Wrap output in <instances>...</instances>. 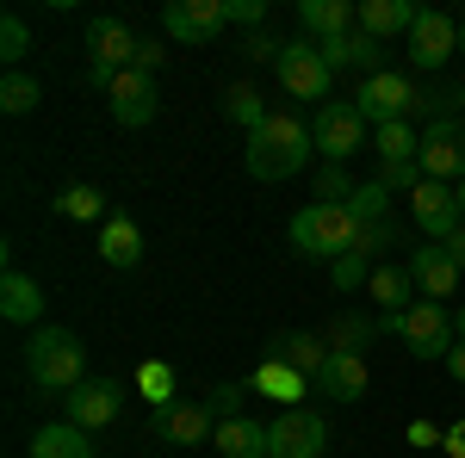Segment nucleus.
<instances>
[{
    "label": "nucleus",
    "instance_id": "nucleus-1",
    "mask_svg": "<svg viewBox=\"0 0 465 458\" xmlns=\"http://www.w3.org/2000/svg\"><path fill=\"white\" fill-rule=\"evenodd\" d=\"M311 155H317V142H311V124H298L292 112H273L261 131L249 137L242 149V161H249L254 180H267V186H280V180L304 174L311 168Z\"/></svg>",
    "mask_w": 465,
    "mask_h": 458
},
{
    "label": "nucleus",
    "instance_id": "nucleus-2",
    "mask_svg": "<svg viewBox=\"0 0 465 458\" xmlns=\"http://www.w3.org/2000/svg\"><path fill=\"white\" fill-rule=\"evenodd\" d=\"M292 248L304 254V260H341V254H354L360 242V223L348 205H322V199H311V205H298L292 211Z\"/></svg>",
    "mask_w": 465,
    "mask_h": 458
},
{
    "label": "nucleus",
    "instance_id": "nucleus-3",
    "mask_svg": "<svg viewBox=\"0 0 465 458\" xmlns=\"http://www.w3.org/2000/svg\"><path fill=\"white\" fill-rule=\"evenodd\" d=\"M25 372H32L37 390L69 396L74 385H87V353H81V341H74L69 328H32V341H25Z\"/></svg>",
    "mask_w": 465,
    "mask_h": 458
},
{
    "label": "nucleus",
    "instance_id": "nucleus-4",
    "mask_svg": "<svg viewBox=\"0 0 465 458\" xmlns=\"http://www.w3.org/2000/svg\"><path fill=\"white\" fill-rule=\"evenodd\" d=\"M385 322V335H397V347L410 353V359H447L453 353V310L447 304H434V297H416L410 310H397V317H379Z\"/></svg>",
    "mask_w": 465,
    "mask_h": 458
},
{
    "label": "nucleus",
    "instance_id": "nucleus-5",
    "mask_svg": "<svg viewBox=\"0 0 465 458\" xmlns=\"http://www.w3.org/2000/svg\"><path fill=\"white\" fill-rule=\"evenodd\" d=\"M137 50H143V37L131 32L124 19H94L87 25V87H100V93H112V81L124 69H137Z\"/></svg>",
    "mask_w": 465,
    "mask_h": 458
},
{
    "label": "nucleus",
    "instance_id": "nucleus-6",
    "mask_svg": "<svg viewBox=\"0 0 465 458\" xmlns=\"http://www.w3.org/2000/svg\"><path fill=\"white\" fill-rule=\"evenodd\" d=\"M354 106H360V118L379 131V124H397V118H416V106H422V87H416L410 74L385 69V74H366V81H360Z\"/></svg>",
    "mask_w": 465,
    "mask_h": 458
},
{
    "label": "nucleus",
    "instance_id": "nucleus-7",
    "mask_svg": "<svg viewBox=\"0 0 465 458\" xmlns=\"http://www.w3.org/2000/svg\"><path fill=\"white\" fill-rule=\"evenodd\" d=\"M311 142H317L322 161H341V168H348V155L366 149V118H360V106L354 100H329V106H317V118H311Z\"/></svg>",
    "mask_w": 465,
    "mask_h": 458
},
{
    "label": "nucleus",
    "instance_id": "nucleus-8",
    "mask_svg": "<svg viewBox=\"0 0 465 458\" xmlns=\"http://www.w3.org/2000/svg\"><path fill=\"white\" fill-rule=\"evenodd\" d=\"M273 69H280V87H286L292 100H317V106H329V93H335V69L322 63V50L311 44V37H292L286 56H280Z\"/></svg>",
    "mask_w": 465,
    "mask_h": 458
},
{
    "label": "nucleus",
    "instance_id": "nucleus-9",
    "mask_svg": "<svg viewBox=\"0 0 465 458\" xmlns=\"http://www.w3.org/2000/svg\"><path fill=\"white\" fill-rule=\"evenodd\" d=\"M223 25H230L223 0H168V6H162V32L174 37V44H193V50L217 44Z\"/></svg>",
    "mask_w": 465,
    "mask_h": 458
},
{
    "label": "nucleus",
    "instance_id": "nucleus-10",
    "mask_svg": "<svg viewBox=\"0 0 465 458\" xmlns=\"http://www.w3.org/2000/svg\"><path fill=\"white\" fill-rule=\"evenodd\" d=\"M422 174L429 180H447V186H460L465 180V118H434L422 124Z\"/></svg>",
    "mask_w": 465,
    "mask_h": 458
},
{
    "label": "nucleus",
    "instance_id": "nucleus-11",
    "mask_svg": "<svg viewBox=\"0 0 465 458\" xmlns=\"http://www.w3.org/2000/svg\"><path fill=\"white\" fill-rule=\"evenodd\" d=\"M267 440H273V458H322L329 453V422L317 409H280Z\"/></svg>",
    "mask_w": 465,
    "mask_h": 458
},
{
    "label": "nucleus",
    "instance_id": "nucleus-12",
    "mask_svg": "<svg viewBox=\"0 0 465 458\" xmlns=\"http://www.w3.org/2000/svg\"><path fill=\"white\" fill-rule=\"evenodd\" d=\"M118 409H124V385L118 378H87V385H74L63 396V422L87 427V434H100L106 422H118Z\"/></svg>",
    "mask_w": 465,
    "mask_h": 458
},
{
    "label": "nucleus",
    "instance_id": "nucleus-13",
    "mask_svg": "<svg viewBox=\"0 0 465 458\" xmlns=\"http://www.w3.org/2000/svg\"><path fill=\"white\" fill-rule=\"evenodd\" d=\"M453 56H460V19L422 6V19H416V32H410V63L422 74H434V69H447Z\"/></svg>",
    "mask_w": 465,
    "mask_h": 458
},
{
    "label": "nucleus",
    "instance_id": "nucleus-14",
    "mask_svg": "<svg viewBox=\"0 0 465 458\" xmlns=\"http://www.w3.org/2000/svg\"><path fill=\"white\" fill-rule=\"evenodd\" d=\"M410 217H416V229L429 236V242H447L453 229H460V192L447 186V180H422L416 192H410Z\"/></svg>",
    "mask_w": 465,
    "mask_h": 458
},
{
    "label": "nucleus",
    "instance_id": "nucleus-15",
    "mask_svg": "<svg viewBox=\"0 0 465 458\" xmlns=\"http://www.w3.org/2000/svg\"><path fill=\"white\" fill-rule=\"evenodd\" d=\"M155 440L162 446H205V440H217V415L205 403H168V409H155Z\"/></svg>",
    "mask_w": 465,
    "mask_h": 458
},
{
    "label": "nucleus",
    "instance_id": "nucleus-16",
    "mask_svg": "<svg viewBox=\"0 0 465 458\" xmlns=\"http://www.w3.org/2000/svg\"><path fill=\"white\" fill-rule=\"evenodd\" d=\"M410 279H416V297H434V304H447V297L460 291V260H453V254H447L440 242L410 248Z\"/></svg>",
    "mask_w": 465,
    "mask_h": 458
},
{
    "label": "nucleus",
    "instance_id": "nucleus-17",
    "mask_svg": "<svg viewBox=\"0 0 465 458\" xmlns=\"http://www.w3.org/2000/svg\"><path fill=\"white\" fill-rule=\"evenodd\" d=\"M155 74H143V69H124L118 81H112V118L124 124V131H143L149 118H155Z\"/></svg>",
    "mask_w": 465,
    "mask_h": 458
},
{
    "label": "nucleus",
    "instance_id": "nucleus-18",
    "mask_svg": "<svg viewBox=\"0 0 465 458\" xmlns=\"http://www.w3.org/2000/svg\"><path fill=\"white\" fill-rule=\"evenodd\" d=\"M366 385H372V372H366V353H329V365L317 372V396H329V403H360L366 396Z\"/></svg>",
    "mask_w": 465,
    "mask_h": 458
},
{
    "label": "nucleus",
    "instance_id": "nucleus-19",
    "mask_svg": "<svg viewBox=\"0 0 465 458\" xmlns=\"http://www.w3.org/2000/svg\"><path fill=\"white\" fill-rule=\"evenodd\" d=\"M298 25H304L311 44H329V37L360 32V6H348V0H298Z\"/></svg>",
    "mask_w": 465,
    "mask_h": 458
},
{
    "label": "nucleus",
    "instance_id": "nucleus-20",
    "mask_svg": "<svg viewBox=\"0 0 465 458\" xmlns=\"http://www.w3.org/2000/svg\"><path fill=\"white\" fill-rule=\"evenodd\" d=\"M0 317L13 322V328H37V317H44V285L32 273H19V267H6V279H0Z\"/></svg>",
    "mask_w": 465,
    "mask_h": 458
},
{
    "label": "nucleus",
    "instance_id": "nucleus-21",
    "mask_svg": "<svg viewBox=\"0 0 465 458\" xmlns=\"http://www.w3.org/2000/svg\"><path fill=\"white\" fill-rule=\"evenodd\" d=\"M416 19H422L416 0H360V32L379 37V44H385V37H410Z\"/></svg>",
    "mask_w": 465,
    "mask_h": 458
},
{
    "label": "nucleus",
    "instance_id": "nucleus-22",
    "mask_svg": "<svg viewBox=\"0 0 465 458\" xmlns=\"http://www.w3.org/2000/svg\"><path fill=\"white\" fill-rule=\"evenodd\" d=\"M100 260L118 267V273H131V267L143 260V229H137L124 211H112L106 223H100Z\"/></svg>",
    "mask_w": 465,
    "mask_h": 458
},
{
    "label": "nucleus",
    "instance_id": "nucleus-23",
    "mask_svg": "<svg viewBox=\"0 0 465 458\" xmlns=\"http://www.w3.org/2000/svg\"><path fill=\"white\" fill-rule=\"evenodd\" d=\"M267 359H280V365H292L298 378H311V385H317V372L329 365V341H322V335H280Z\"/></svg>",
    "mask_w": 465,
    "mask_h": 458
},
{
    "label": "nucleus",
    "instance_id": "nucleus-24",
    "mask_svg": "<svg viewBox=\"0 0 465 458\" xmlns=\"http://www.w3.org/2000/svg\"><path fill=\"white\" fill-rule=\"evenodd\" d=\"M223 458H273V440H267V427L249 422V415H236V422H217V440H212Z\"/></svg>",
    "mask_w": 465,
    "mask_h": 458
},
{
    "label": "nucleus",
    "instance_id": "nucleus-25",
    "mask_svg": "<svg viewBox=\"0 0 465 458\" xmlns=\"http://www.w3.org/2000/svg\"><path fill=\"white\" fill-rule=\"evenodd\" d=\"M366 291L379 297V317H397V310L416 304V279H410V267H372Z\"/></svg>",
    "mask_w": 465,
    "mask_h": 458
},
{
    "label": "nucleus",
    "instance_id": "nucleus-26",
    "mask_svg": "<svg viewBox=\"0 0 465 458\" xmlns=\"http://www.w3.org/2000/svg\"><path fill=\"white\" fill-rule=\"evenodd\" d=\"M32 458H94V446H87V427L74 422H50L32 434Z\"/></svg>",
    "mask_w": 465,
    "mask_h": 458
},
{
    "label": "nucleus",
    "instance_id": "nucleus-27",
    "mask_svg": "<svg viewBox=\"0 0 465 458\" xmlns=\"http://www.w3.org/2000/svg\"><path fill=\"white\" fill-rule=\"evenodd\" d=\"M372 155H379V168H391V161H416V155H422V131H416L410 118L379 124V131H372Z\"/></svg>",
    "mask_w": 465,
    "mask_h": 458
},
{
    "label": "nucleus",
    "instance_id": "nucleus-28",
    "mask_svg": "<svg viewBox=\"0 0 465 458\" xmlns=\"http://www.w3.org/2000/svg\"><path fill=\"white\" fill-rule=\"evenodd\" d=\"M254 385L267 390L280 409H304V396H311V378H298L292 365H280V359H267L261 372H254Z\"/></svg>",
    "mask_w": 465,
    "mask_h": 458
},
{
    "label": "nucleus",
    "instance_id": "nucleus-29",
    "mask_svg": "<svg viewBox=\"0 0 465 458\" xmlns=\"http://www.w3.org/2000/svg\"><path fill=\"white\" fill-rule=\"evenodd\" d=\"M385 322H372V317H335V328L322 335L329 341V353H366V341L379 335Z\"/></svg>",
    "mask_w": 465,
    "mask_h": 458
},
{
    "label": "nucleus",
    "instance_id": "nucleus-30",
    "mask_svg": "<svg viewBox=\"0 0 465 458\" xmlns=\"http://www.w3.org/2000/svg\"><path fill=\"white\" fill-rule=\"evenodd\" d=\"M56 211L69 217V223H106V199H100V192H94V186H69V192H63V199H56Z\"/></svg>",
    "mask_w": 465,
    "mask_h": 458
},
{
    "label": "nucleus",
    "instance_id": "nucleus-31",
    "mask_svg": "<svg viewBox=\"0 0 465 458\" xmlns=\"http://www.w3.org/2000/svg\"><path fill=\"white\" fill-rule=\"evenodd\" d=\"M37 100H44V87H37L32 74L6 69V81H0V112H6V118H19V112H32Z\"/></svg>",
    "mask_w": 465,
    "mask_h": 458
},
{
    "label": "nucleus",
    "instance_id": "nucleus-32",
    "mask_svg": "<svg viewBox=\"0 0 465 458\" xmlns=\"http://www.w3.org/2000/svg\"><path fill=\"white\" fill-rule=\"evenodd\" d=\"M348 211H354V223H379V217H391V192H385V180H366V186H354Z\"/></svg>",
    "mask_w": 465,
    "mask_h": 458
},
{
    "label": "nucleus",
    "instance_id": "nucleus-33",
    "mask_svg": "<svg viewBox=\"0 0 465 458\" xmlns=\"http://www.w3.org/2000/svg\"><path fill=\"white\" fill-rule=\"evenodd\" d=\"M223 112H230V118H236V124H242V131H261V124H267V118H273V112L261 106V93H254V87H230V100H223Z\"/></svg>",
    "mask_w": 465,
    "mask_h": 458
},
{
    "label": "nucleus",
    "instance_id": "nucleus-34",
    "mask_svg": "<svg viewBox=\"0 0 465 458\" xmlns=\"http://www.w3.org/2000/svg\"><path fill=\"white\" fill-rule=\"evenodd\" d=\"M317 199H322V205H348V199H354V180H348V168H341V161H322Z\"/></svg>",
    "mask_w": 465,
    "mask_h": 458
},
{
    "label": "nucleus",
    "instance_id": "nucleus-35",
    "mask_svg": "<svg viewBox=\"0 0 465 458\" xmlns=\"http://www.w3.org/2000/svg\"><path fill=\"white\" fill-rule=\"evenodd\" d=\"M397 236H403V229H397L391 217H379V223H360V242H354V254H366V260H372V254L397 248Z\"/></svg>",
    "mask_w": 465,
    "mask_h": 458
},
{
    "label": "nucleus",
    "instance_id": "nucleus-36",
    "mask_svg": "<svg viewBox=\"0 0 465 458\" xmlns=\"http://www.w3.org/2000/svg\"><path fill=\"white\" fill-rule=\"evenodd\" d=\"M25 50H32V32H25V19H19V13H6V19H0V56H6V63H19Z\"/></svg>",
    "mask_w": 465,
    "mask_h": 458
},
{
    "label": "nucleus",
    "instance_id": "nucleus-37",
    "mask_svg": "<svg viewBox=\"0 0 465 458\" xmlns=\"http://www.w3.org/2000/svg\"><path fill=\"white\" fill-rule=\"evenodd\" d=\"M379 180H385V192L397 199V192H416L429 174H422V161H391V168H379Z\"/></svg>",
    "mask_w": 465,
    "mask_h": 458
},
{
    "label": "nucleus",
    "instance_id": "nucleus-38",
    "mask_svg": "<svg viewBox=\"0 0 465 458\" xmlns=\"http://www.w3.org/2000/svg\"><path fill=\"white\" fill-rule=\"evenodd\" d=\"M366 279H372V260L366 254H341L335 260V291H360Z\"/></svg>",
    "mask_w": 465,
    "mask_h": 458
},
{
    "label": "nucleus",
    "instance_id": "nucleus-39",
    "mask_svg": "<svg viewBox=\"0 0 465 458\" xmlns=\"http://www.w3.org/2000/svg\"><path fill=\"white\" fill-rule=\"evenodd\" d=\"M242 396H249L242 385H217L212 396H205V409H212L217 422H236V415H242Z\"/></svg>",
    "mask_w": 465,
    "mask_h": 458
},
{
    "label": "nucleus",
    "instance_id": "nucleus-40",
    "mask_svg": "<svg viewBox=\"0 0 465 458\" xmlns=\"http://www.w3.org/2000/svg\"><path fill=\"white\" fill-rule=\"evenodd\" d=\"M223 13H230V25H249V32L267 25V0H223Z\"/></svg>",
    "mask_w": 465,
    "mask_h": 458
},
{
    "label": "nucleus",
    "instance_id": "nucleus-41",
    "mask_svg": "<svg viewBox=\"0 0 465 458\" xmlns=\"http://www.w3.org/2000/svg\"><path fill=\"white\" fill-rule=\"evenodd\" d=\"M143 390H149V403H155V409H168V403H174V372H168V365H149Z\"/></svg>",
    "mask_w": 465,
    "mask_h": 458
},
{
    "label": "nucleus",
    "instance_id": "nucleus-42",
    "mask_svg": "<svg viewBox=\"0 0 465 458\" xmlns=\"http://www.w3.org/2000/svg\"><path fill=\"white\" fill-rule=\"evenodd\" d=\"M280 56H286V44H273L267 32H254V37H249V63H280Z\"/></svg>",
    "mask_w": 465,
    "mask_h": 458
},
{
    "label": "nucleus",
    "instance_id": "nucleus-43",
    "mask_svg": "<svg viewBox=\"0 0 465 458\" xmlns=\"http://www.w3.org/2000/svg\"><path fill=\"white\" fill-rule=\"evenodd\" d=\"M440 453H447V458H465V415L447 427V434H440Z\"/></svg>",
    "mask_w": 465,
    "mask_h": 458
},
{
    "label": "nucleus",
    "instance_id": "nucleus-44",
    "mask_svg": "<svg viewBox=\"0 0 465 458\" xmlns=\"http://www.w3.org/2000/svg\"><path fill=\"white\" fill-rule=\"evenodd\" d=\"M162 63H168V50H162V44H149V37H143V50H137V69H143V74H155Z\"/></svg>",
    "mask_w": 465,
    "mask_h": 458
},
{
    "label": "nucleus",
    "instance_id": "nucleus-45",
    "mask_svg": "<svg viewBox=\"0 0 465 458\" xmlns=\"http://www.w3.org/2000/svg\"><path fill=\"white\" fill-rule=\"evenodd\" d=\"M440 248H447V254L460 260V273H465V223H460V229H453V236H447V242H440Z\"/></svg>",
    "mask_w": 465,
    "mask_h": 458
},
{
    "label": "nucleus",
    "instance_id": "nucleus-46",
    "mask_svg": "<svg viewBox=\"0 0 465 458\" xmlns=\"http://www.w3.org/2000/svg\"><path fill=\"white\" fill-rule=\"evenodd\" d=\"M447 372L465 385V341H453V353H447Z\"/></svg>",
    "mask_w": 465,
    "mask_h": 458
},
{
    "label": "nucleus",
    "instance_id": "nucleus-47",
    "mask_svg": "<svg viewBox=\"0 0 465 458\" xmlns=\"http://www.w3.org/2000/svg\"><path fill=\"white\" fill-rule=\"evenodd\" d=\"M453 335H460V341H465V310H453Z\"/></svg>",
    "mask_w": 465,
    "mask_h": 458
},
{
    "label": "nucleus",
    "instance_id": "nucleus-48",
    "mask_svg": "<svg viewBox=\"0 0 465 458\" xmlns=\"http://www.w3.org/2000/svg\"><path fill=\"white\" fill-rule=\"evenodd\" d=\"M453 192H460V217H465V180H460V186H453Z\"/></svg>",
    "mask_w": 465,
    "mask_h": 458
},
{
    "label": "nucleus",
    "instance_id": "nucleus-49",
    "mask_svg": "<svg viewBox=\"0 0 465 458\" xmlns=\"http://www.w3.org/2000/svg\"><path fill=\"white\" fill-rule=\"evenodd\" d=\"M460 56H465V13H460Z\"/></svg>",
    "mask_w": 465,
    "mask_h": 458
}]
</instances>
